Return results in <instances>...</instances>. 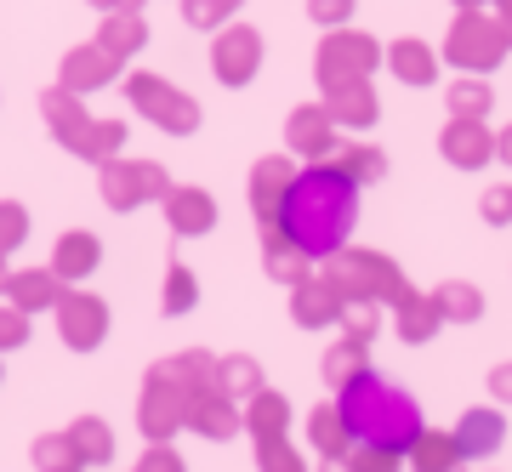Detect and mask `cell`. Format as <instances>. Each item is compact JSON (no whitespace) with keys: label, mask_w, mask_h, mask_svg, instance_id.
<instances>
[{"label":"cell","mask_w":512,"mask_h":472,"mask_svg":"<svg viewBox=\"0 0 512 472\" xmlns=\"http://www.w3.org/2000/svg\"><path fill=\"white\" fill-rule=\"evenodd\" d=\"M268 228L308 262H330L336 251H348L353 228H359V182L342 165H302L285 182Z\"/></svg>","instance_id":"1"},{"label":"cell","mask_w":512,"mask_h":472,"mask_svg":"<svg viewBox=\"0 0 512 472\" xmlns=\"http://www.w3.org/2000/svg\"><path fill=\"white\" fill-rule=\"evenodd\" d=\"M336 416L348 427L353 444H370V450H393V455H410L416 438L427 433L421 421V404L404 393V387L382 382L376 370H353L348 382L336 387Z\"/></svg>","instance_id":"2"},{"label":"cell","mask_w":512,"mask_h":472,"mask_svg":"<svg viewBox=\"0 0 512 472\" xmlns=\"http://www.w3.org/2000/svg\"><path fill=\"white\" fill-rule=\"evenodd\" d=\"M188 393L183 376L171 370V364H160V370H148V382H143V399H137V421H143V433L154 438V444H165V438L177 433L188 421Z\"/></svg>","instance_id":"3"},{"label":"cell","mask_w":512,"mask_h":472,"mask_svg":"<svg viewBox=\"0 0 512 472\" xmlns=\"http://www.w3.org/2000/svg\"><path fill=\"white\" fill-rule=\"evenodd\" d=\"M57 330H63V342L69 347H97L103 336H109V308L97 302V296L86 291H69V296H57Z\"/></svg>","instance_id":"4"},{"label":"cell","mask_w":512,"mask_h":472,"mask_svg":"<svg viewBox=\"0 0 512 472\" xmlns=\"http://www.w3.org/2000/svg\"><path fill=\"white\" fill-rule=\"evenodd\" d=\"M330 279L342 285L348 296H399V279H393V268H387L382 256H348V251H336L330 256Z\"/></svg>","instance_id":"5"},{"label":"cell","mask_w":512,"mask_h":472,"mask_svg":"<svg viewBox=\"0 0 512 472\" xmlns=\"http://www.w3.org/2000/svg\"><path fill=\"white\" fill-rule=\"evenodd\" d=\"M160 188H165V177L154 165H109V171H103V200H109L114 211H131L137 200L160 194Z\"/></svg>","instance_id":"6"},{"label":"cell","mask_w":512,"mask_h":472,"mask_svg":"<svg viewBox=\"0 0 512 472\" xmlns=\"http://www.w3.org/2000/svg\"><path fill=\"white\" fill-rule=\"evenodd\" d=\"M188 421H194L200 433H211V438H228L239 427V410H234V399H228L222 387H200V393L188 399Z\"/></svg>","instance_id":"7"},{"label":"cell","mask_w":512,"mask_h":472,"mask_svg":"<svg viewBox=\"0 0 512 472\" xmlns=\"http://www.w3.org/2000/svg\"><path fill=\"white\" fill-rule=\"evenodd\" d=\"M6 291H12V308L23 313H40V308H57V273L52 268H29V273H12L6 279Z\"/></svg>","instance_id":"8"},{"label":"cell","mask_w":512,"mask_h":472,"mask_svg":"<svg viewBox=\"0 0 512 472\" xmlns=\"http://www.w3.org/2000/svg\"><path fill=\"white\" fill-rule=\"evenodd\" d=\"M165 217H171L177 234H205L211 217H217V205L205 200V194H194V188H177V194H165Z\"/></svg>","instance_id":"9"},{"label":"cell","mask_w":512,"mask_h":472,"mask_svg":"<svg viewBox=\"0 0 512 472\" xmlns=\"http://www.w3.org/2000/svg\"><path fill=\"white\" fill-rule=\"evenodd\" d=\"M97 268V239L92 234H63L52 251V273L57 279H86Z\"/></svg>","instance_id":"10"},{"label":"cell","mask_w":512,"mask_h":472,"mask_svg":"<svg viewBox=\"0 0 512 472\" xmlns=\"http://www.w3.org/2000/svg\"><path fill=\"white\" fill-rule=\"evenodd\" d=\"M456 444H461V455H490L501 444V416L495 410H467L456 427Z\"/></svg>","instance_id":"11"},{"label":"cell","mask_w":512,"mask_h":472,"mask_svg":"<svg viewBox=\"0 0 512 472\" xmlns=\"http://www.w3.org/2000/svg\"><path fill=\"white\" fill-rule=\"evenodd\" d=\"M63 438L74 444V455H80V461H109V455H114V433L97 416H80Z\"/></svg>","instance_id":"12"},{"label":"cell","mask_w":512,"mask_h":472,"mask_svg":"<svg viewBox=\"0 0 512 472\" xmlns=\"http://www.w3.org/2000/svg\"><path fill=\"white\" fill-rule=\"evenodd\" d=\"M410 461H416V472H450L461 461V444L444 433H421L416 450H410Z\"/></svg>","instance_id":"13"},{"label":"cell","mask_w":512,"mask_h":472,"mask_svg":"<svg viewBox=\"0 0 512 472\" xmlns=\"http://www.w3.org/2000/svg\"><path fill=\"white\" fill-rule=\"evenodd\" d=\"M313 444H319V455H330V461H348L353 438H348V427H342V416H336V404H325V410L313 416Z\"/></svg>","instance_id":"14"},{"label":"cell","mask_w":512,"mask_h":472,"mask_svg":"<svg viewBox=\"0 0 512 472\" xmlns=\"http://www.w3.org/2000/svg\"><path fill=\"white\" fill-rule=\"evenodd\" d=\"M35 467H40V472H80L86 461L74 455V444H69V438L46 433V438H35Z\"/></svg>","instance_id":"15"},{"label":"cell","mask_w":512,"mask_h":472,"mask_svg":"<svg viewBox=\"0 0 512 472\" xmlns=\"http://www.w3.org/2000/svg\"><path fill=\"white\" fill-rule=\"evenodd\" d=\"M251 433L268 444V438H285V399H274V393H256V404H251Z\"/></svg>","instance_id":"16"},{"label":"cell","mask_w":512,"mask_h":472,"mask_svg":"<svg viewBox=\"0 0 512 472\" xmlns=\"http://www.w3.org/2000/svg\"><path fill=\"white\" fill-rule=\"evenodd\" d=\"M217 387L228 393V399H239V393H256V364H251V359H222V364H217Z\"/></svg>","instance_id":"17"},{"label":"cell","mask_w":512,"mask_h":472,"mask_svg":"<svg viewBox=\"0 0 512 472\" xmlns=\"http://www.w3.org/2000/svg\"><path fill=\"white\" fill-rule=\"evenodd\" d=\"M404 342H421V336H433L439 330V302H404Z\"/></svg>","instance_id":"18"},{"label":"cell","mask_w":512,"mask_h":472,"mask_svg":"<svg viewBox=\"0 0 512 472\" xmlns=\"http://www.w3.org/2000/svg\"><path fill=\"white\" fill-rule=\"evenodd\" d=\"M353 370H365V347H359V342H342V347H336V353L325 359V382H330V387H342Z\"/></svg>","instance_id":"19"},{"label":"cell","mask_w":512,"mask_h":472,"mask_svg":"<svg viewBox=\"0 0 512 472\" xmlns=\"http://www.w3.org/2000/svg\"><path fill=\"white\" fill-rule=\"evenodd\" d=\"M478 291H467V285H444L439 291V319H478Z\"/></svg>","instance_id":"20"},{"label":"cell","mask_w":512,"mask_h":472,"mask_svg":"<svg viewBox=\"0 0 512 472\" xmlns=\"http://www.w3.org/2000/svg\"><path fill=\"white\" fill-rule=\"evenodd\" d=\"M194 273L183 268V262H171V279H165V313H183V308H194Z\"/></svg>","instance_id":"21"},{"label":"cell","mask_w":512,"mask_h":472,"mask_svg":"<svg viewBox=\"0 0 512 472\" xmlns=\"http://www.w3.org/2000/svg\"><path fill=\"white\" fill-rule=\"evenodd\" d=\"M29 239V211L12 200H0V256L12 251V245H23Z\"/></svg>","instance_id":"22"},{"label":"cell","mask_w":512,"mask_h":472,"mask_svg":"<svg viewBox=\"0 0 512 472\" xmlns=\"http://www.w3.org/2000/svg\"><path fill=\"white\" fill-rule=\"evenodd\" d=\"M330 313H336V302H330V291H319V285H308V291L296 296V319H302V325H325Z\"/></svg>","instance_id":"23"},{"label":"cell","mask_w":512,"mask_h":472,"mask_svg":"<svg viewBox=\"0 0 512 472\" xmlns=\"http://www.w3.org/2000/svg\"><path fill=\"white\" fill-rule=\"evenodd\" d=\"M29 342V313L12 308V302H0V353L6 347H23Z\"/></svg>","instance_id":"24"},{"label":"cell","mask_w":512,"mask_h":472,"mask_svg":"<svg viewBox=\"0 0 512 472\" xmlns=\"http://www.w3.org/2000/svg\"><path fill=\"white\" fill-rule=\"evenodd\" d=\"M348 461H353V472H399L404 455H393V450H370V444H353Z\"/></svg>","instance_id":"25"},{"label":"cell","mask_w":512,"mask_h":472,"mask_svg":"<svg viewBox=\"0 0 512 472\" xmlns=\"http://www.w3.org/2000/svg\"><path fill=\"white\" fill-rule=\"evenodd\" d=\"M262 472H302V455H296L285 438H268V444H262Z\"/></svg>","instance_id":"26"},{"label":"cell","mask_w":512,"mask_h":472,"mask_svg":"<svg viewBox=\"0 0 512 472\" xmlns=\"http://www.w3.org/2000/svg\"><path fill=\"white\" fill-rule=\"evenodd\" d=\"M137 472H183V461H177V450H171V444H154V450L137 461Z\"/></svg>","instance_id":"27"},{"label":"cell","mask_w":512,"mask_h":472,"mask_svg":"<svg viewBox=\"0 0 512 472\" xmlns=\"http://www.w3.org/2000/svg\"><path fill=\"white\" fill-rule=\"evenodd\" d=\"M103 69H109V57H74V63H69V80H74V86H86V80H97Z\"/></svg>","instance_id":"28"},{"label":"cell","mask_w":512,"mask_h":472,"mask_svg":"<svg viewBox=\"0 0 512 472\" xmlns=\"http://www.w3.org/2000/svg\"><path fill=\"white\" fill-rule=\"evenodd\" d=\"M495 393H501V399H512V370H495Z\"/></svg>","instance_id":"29"},{"label":"cell","mask_w":512,"mask_h":472,"mask_svg":"<svg viewBox=\"0 0 512 472\" xmlns=\"http://www.w3.org/2000/svg\"><path fill=\"white\" fill-rule=\"evenodd\" d=\"M6 279H12V273H6V262H0V285H6Z\"/></svg>","instance_id":"30"}]
</instances>
